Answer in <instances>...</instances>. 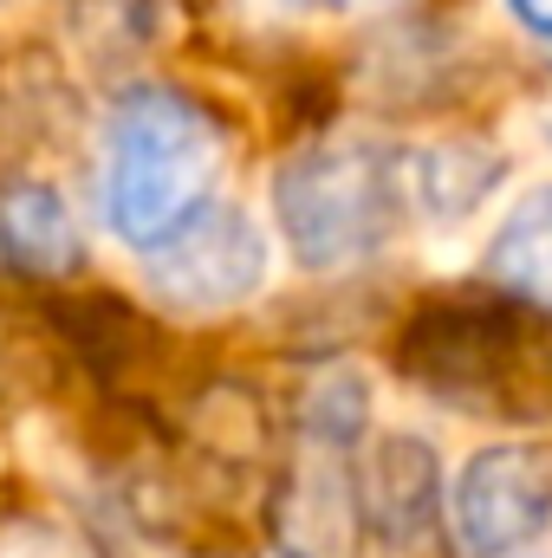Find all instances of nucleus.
Returning <instances> with one entry per match:
<instances>
[{
    "instance_id": "obj_1",
    "label": "nucleus",
    "mask_w": 552,
    "mask_h": 558,
    "mask_svg": "<svg viewBox=\"0 0 552 558\" xmlns=\"http://www.w3.org/2000/svg\"><path fill=\"white\" fill-rule=\"evenodd\" d=\"M416 208L410 156L371 137L305 143L274 175V221L279 241L312 274H338L371 260Z\"/></svg>"
},
{
    "instance_id": "obj_2",
    "label": "nucleus",
    "mask_w": 552,
    "mask_h": 558,
    "mask_svg": "<svg viewBox=\"0 0 552 558\" xmlns=\"http://www.w3.org/2000/svg\"><path fill=\"white\" fill-rule=\"evenodd\" d=\"M221 175V131L176 92H131L105 124V221L149 247L189 221Z\"/></svg>"
},
{
    "instance_id": "obj_3",
    "label": "nucleus",
    "mask_w": 552,
    "mask_h": 558,
    "mask_svg": "<svg viewBox=\"0 0 552 558\" xmlns=\"http://www.w3.org/2000/svg\"><path fill=\"white\" fill-rule=\"evenodd\" d=\"M267 228L235 202H202L149 241V286L182 312H228L267 286Z\"/></svg>"
},
{
    "instance_id": "obj_4",
    "label": "nucleus",
    "mask_w": 552,
    "mask_h": 558,
    "mask_svg": "<svg viewBox=\"0 0 552 558\" xmlns=\"http://www.w3.org/2000/svg\"><path fill=\"white\" fill-rule=\"evenodd\" d=\"M455 539L475 558H514L552 526V441H488L448 487Z\"/></svg>"
},
{
    "instance_id": "obj_5",
    "label": "nucleus",
    "mask_w": 552,
    "mask_h": 558,
    "mask_svg": "<svg viewBox=\"0 0 552 558\" xmlns=\"http://www.w3.org/2000/svg\"><path fill=\"white\" fill-rule=\"evenodd\" d=\"M364 513L371 533H384L391 546H416L429 513H435V448L422 435H377L371 468H364Z\"/></svg>"
},
{
    "instance_id": "obj_6",
    "label": "nucleus",
    "mask_w": 552,
    "mask_h": 558,
    "mask_svg": "<svg viewBox=\"0 0 552 558\" xmlns=\"http://www.w3.org/2000/svg\"><path fill=\"white\" fill-rule=\"evenodd\" d=\"M351 533L358 520L345 481L332 474V461H305L279 507V546L292 558H351Z\"/></svg>"
},
{
    "instance_id": "obj_7",
    "label": "nucleus",
    "mask_w": 552,
    "mask_h": 558,
    "mask_svg": "<svg viewBox=\"0 0 552 558\" xmlns=\"http://www.w3.org/2000/svg\"><path fill=\"white\" fill-rule=\"evenodd\" d=\"M0 260L33 267V274H59L79 260V234L65 202L46 182H13L0 189Z\"/></svg>"
},
{
    "instance_id": "obj_8",
    "label": "nucleus",
    "mask_w": 552,
    "mask_h": 558,
    "mask_svg": "<svg viewBox=\"0 0 552 558\" xmlns=\"http://www.w3.org/2000/svg\"><path fill=\"white\" fill-rule=\"evenodd\" d=\"M488 274L514 286L520 299L552 305V182H533L488 241Z\"/></svg>"
},
{
    "instance_id": "obj_9",
    "label": "nucleus",
    "mask_w": 552,
    "mask_h": 558,
    "mask_svg": "<svg viewBox=\"0 0 552 558\" xmlns=\"http://www.w3.org/2000/svg\"><path fill=\"white\" fill-rule=\"evenodd\" d=\"M0 558H79L59 533H46V526H13L7 539H0Z\"/></svg>"
},
{
    "instance_id": "obj_10",
    "label": "nucleus",
    "mask_w": 552,
    "mask_h": 558,
    "mask_svg": "<svg viewBox=\"0 0 552 558\" xmlns=\"http://www.w3.org/2000/svg\"><path fill=\"white\" fill-rule=\"evenodd\" d=\"M501 7L514 13L520 33H533L540 46H552V0H501Z\"/></svg>"
},
{
    "instance_id": "obj_11",
    "label": "nucleus",
    "mask_w": 552,
    "mask_h": 558,
    "mask_svg": "<svg viewBox=\"0 0 552 558\" xmlns=\"http://www.w3.org/2000/svg\"><path fill=\"white\" fill-rule=\"evenodd\" d=\"M292 7H319V13H345V7H364V0H292Z\"/></svg>"
},
{
    "instance_id": "obj_12",
    "label": "nucleus",
    "mask_w": 552,
    "mask_h": 558,
    "mask_svg": "<svg viewBox=\"0 0 552 558\" xmlns=\"http://www.w3.org/2000/svg\"><path fill=\"white\" fill-rule=\"evenodd\" d=\"M0 7H7V0H0Z\"/></svg>"
}]
</instances>
